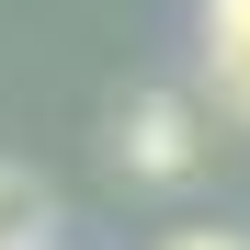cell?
Instances as JSON below:
<instances>
[{
  "mask_svg": "<svg viewBox=\"0 0 250 250\" xmlns=\"http://www.w3.org/2000/svg\"><path fill=\"white\" fill-rule=\"evenodd\" d=\"M114 159L137 182H182L193 159H205V114H193V91H137L114 114Z\"/></svg>",
  "mask_w": 250,
  "mask_h": 250,
  "instance_id": "cell-1",
  "label": "cell"
},
{
  "mask_svg": "<svg viewBox=\"0 0 250 250\" xmlns=\"http://www.w3.org/2000/svg\"><path fill=\"white\" fill-rule=\"evenodd\" d=\"M205 80H216L228 114H250V0H216L205 12Z\"/></svg>",
  "mask_w": 250,
  "mask_h": 250,
  "instance_id": "cell-2",
  "label": "cell"
},
{
  "mask_svg": "<svg viewBox=\"0 0 250 250\" xmlns=\"http://www.w3.org/2000/svg\"><path fill=\"white\" fill-rule=\"evenodd\" d=\"M34 228H46V182L0 171V250H34Z\"/></svg>",
  "mask_w": 250,
  "mask_h": 250,
  "instance_id": "cell-3",
  "label": "cell"
},
{
  "mask_svg": "<svg viewBox=\"0 0 250 250\" xmlns=\"http://www.w3.org/2000/svg\"><path fill=\"white\" fill-rule=\"evenodd\" d=\"M159 250H250V239H228V228H182V239H159Z\"/></svg>",
  "mask_w": 250,
  "mask_h": 250,
  "instance_id": "cell-4",
  "label": "cell"
}]
</instances>
